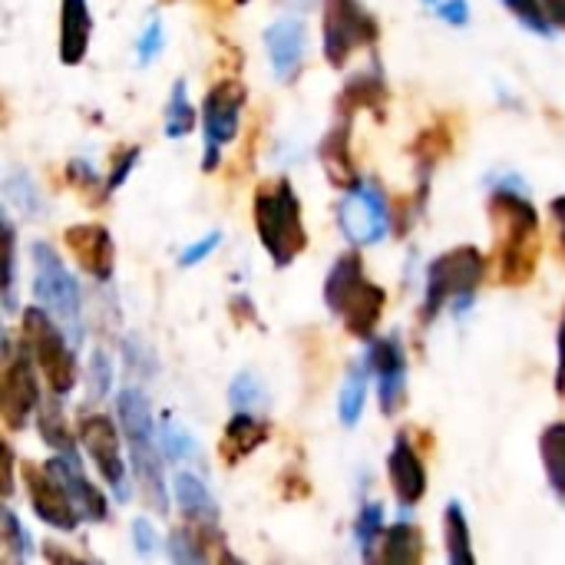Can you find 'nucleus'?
Wrapping results in <instances>:
<instances>
[{"instance_id": "obj_23", "label": "nucleus", "mask_w": 565, "mask_h": 565, "mask_svg": "<svg viewBox=\"0 0 565 565\" xmlns=\"http://www.w3.org/2000/svg\"><path fill=\"white\" fill-rule=\"evenodd\" d=\"M387 99V83L381 76V70H364L358 76H351V83L344 86L341 99H338V116H354L358 109H384Z\"/></svg>"}, {"instance_id": "obj_50", "label": "nucleus", "mask_w": 565, "mask_h": 565, "mask_svg": "<svg viewBox=\"0 0 565 565\" xmlns=\"http://www.w3.org/2000/svg\"><path fill=\"white\" fill-rule=\"evenodd\" d=\"M235 3H248V0H235Z\"/></svg>"}, {"instance_id": "obj_10", "label": "nucleus", "mask_w": 565, "mask_h": 565, "mask_svg": "<svg viewBox=\"0 0 565 565\" xmlns=\"http://www.w3.org/2000/svg\"><path fill=\"white\" fill-rule=\"evenodd\" d=\"M33 354L26 348H13L3 338V371H0V414L7 430H23L40 411V384L33 374Z\"/></svg>"}, {"instance_id": "obj_46", "label": "nucleus", "mask_w": 565, "mask_h": 565, "mask_svg": "<svg viewBox=\"0 0 565 565\" xmlns=\"http://www.w3.org/2000/svg\"><path fill=\"white\" fill-rule=\"evenodd\" d=\"M550 212H553V222H556L559 245H563V255H565V195H556V199L550 202Z\"/></svg>"}, {"instance_id": "obj_36", "label": "nucleus", "mask_w": 565, "mask_h": 565, "mask_svg": "<svg viewBox=\"0 0 565 565\" xmlns=\"http://www.w3.org/2000/svg\"><path fill=\"white\" fill-rule=\"evenodd\" d=\"M0 523H3V550L13 563H23L33 556V543H30V533L20 526L17 513L13 510H3L0 513Z\"/></svg>"}, {"instance_id": "obj_12", "label": "nucleus", "mask_w": 565, "mask_h": 565, "mask_svg": "<svg viewBox=\"0 0 565 565\" xmlns=\"http://www.w3.org/2000/svg\"><path fill=\"white\" fill-rule=\"evenodd\" d=\"M76 437L86 450V457L93 460V467L99 470V477L106 480V487L116 493V500H129L126 490V460L119 450V430L106 414H83Z\"/></svg>"}, {"instance_id": "obj_14", "label": "nucleus", "mask_w": 565, "mask_h": 565, "mask_svg": "<svg viewBox=\"0 0 565 565\" xmlns=\"http://www.w3.org/2000/svg\"><path fill=\"white\" fill-rule=\"evenodd\" d=\"M23 487H26V500H30V510L36 513V520H43L46 526H53L60 533L76 530L79 513H76L66 487L46 467L23 463Z\"/></svg>"}, {"instance_id": "obj_32", "label": "nucleus", "mask_w": 565, "mask_h": 565, "mask_svg": "<svg viewBox=\"0 0 565 565\" xmlns=\"http://www.w3.org/2000/svg\"><path fill=\"white\" fill-rule=\"evenodd\" d=\"M450 149H454V136H450L447 122H434L430 129H424L420 139H417V146H414V152L420 156V169H424V166L430 169V166H434L437 159H444Z\"/></svg>"}, {"instance_id": "obj_22", "label": "nucleus", "mask_w": 565, "mask_h": 565, "mask_svg": "<svg viewBox=\"0 0 565 565\" xmlns=\"http://www.w3.org/2000/svg\"><path fill=\"white\" fill-rule=\"evenodd\" d=\"M265 440H268V427L258 417H252V411H235V417L228 420V427L222 434L218 454L228 467H235L245 457H252Z\"/></svg>"}, {"instance_id": "obj_6", "label": "nucleus", "mask_w": 565, "mask_h": 565, "mask_svg": "<svg viewBox=\"0 0 565 565\" xmlns=\"http://www.w3.org/2000/svg\"><path fill=\"white\" fill-rule=\"evenodd\" d=\"M30 258H33V298H36V305L46 315H53L60 321V328L70 334V341L79 348L86 338L79 281L66 271L63 258L46 242H33Z\"/></svg>"}, {"instance_id": "obj_2", "label": "nucleus", "mask_w": 565, "mask_h": 565, "mask_svg": "<svg viewBox=\"0 0 565 565\" xmlns=\"http://www.w3.org/2000/svg\"><path fill=\"white\" fill-rule=\"evenodd\" d=\"M324 305L354 338L371 341L377 334V324H381V315L387 305V291L367 278L361 255L348 252L328 271Z\"/></svg>"}, {"instance_id": "obj_26", "label": "nucleus", "mask_w": 565, "mask_h": 565, "mask_svg": "<svg viewBox=\"0 0 565 565\" xmlns=\"http://www.w3.org/2000/svg\"><path fill=\"white\" fill-rule=\"evenodd\" d=\"M367 374H371L367 364H354L348 371V381H344L341 397H338V417H341L344 427H358V420L364 414V404H367Z\"/></svg>"}, {"instance_id": "obj_44", "label": "nucleus", "mask_w": 565, "mask_h": 565, "mask_svg": "<svg viewBox=\"0 0 565 565\" xmlns=\"http://www.w3.org/2000/svg\"><path fill=\"white\" fill-rule=\"evenodd\" d=\"M66 179H70L76 189H96V185H99V172L93 169V162H89V159H70V166H66ZM99 192H103V185H99Z\"/></svg>"}, {"instance_id": "obj_29", "label": "nucleus", "mask_w": 565, "mask_h": 565, "mask_svg": "<svg viewBox=\"0 0 565 565\" xmlns=\"http://www.w3.org/2000/svg\"><path fill=\"white\" fill-rule=\"evenodd\" d=\"M540 454H543V467L550 477V487L565 497V424H550L540 437Z\"/></svg>"}, {"instance_id": "obj_49", "label": "nucleus", "mask_w": 565, "mask_h": 565, "mask_svg": "<svg viewBox=\"0 0 565 565\" xmlns=\"http://www.w3.org/2000/svg\"><path fill=\"white\" fill-rule=\"evenodd\" d=\"M3 454H7V460H3V463H7V480H3V493H10V490H13V450L7 447Z\"/></svg>"}, {"instance_id": "obj_5", "label": "nucleus", "mask_w": 565, "mask_h": 565, "mask_svg": "<svg viewBox=\"0 0 565 565\" xmlns=\"http://www.w3.org/2000/svg\"><path fill=\"white\" fill-rule=\"evenodd\" d=\"M483 275H487V258L473 245H460V248L434 258L424 275L420 318L430 324L444 308H450L454 315H467L473 308Z\"/></svg>"}, {"instance_id": "obj_1", "label": "nucleus", "mask_w": 565, "mask_h": 565, "mask_svg": "<svg viewBox=\"0 0 565 565\" xmlns=\"http://www.w3.org/2000/svg\"><path fill=\"white\" fill-rule=\"evenodd\" d=\"M490 218L497 232L500 281L510 288L530 285L540 265V215L516 175H507L490 192Z\"/></svg>"}, {"instance_id": "obj_15", "label": "nucleus", "mask_w": 565, "mask_h": 565, "mask_svg": "<svg viewBox=\"0 0 565 565\" xmlns=\"http://www.w3.org/2000/svg\"><path fill=\"white\" fill-rule=\"evenodd\" d=\"M63 242L73 255V262L79 265V271L93 275L96 281H109L113 268H116V248H113V235L106 225L99 222H79L70 225L63 232Z\"/></svg>"}, {"instance_id": "obj_4", "label": "nucleus", "mask_w": 565, "mask_h": 565, "mask_svg": "<svg viewBox=\"0 0 565 565\" xmlns=\"http://www.w3.org/2000/svg\"><path fill=\"white\" fill-rule=\"evenodd\" d=\"M119 424L129 444V460H132V477L139 480L146 500L159 510L169 513V493L162 480V463H159V447H156V420H152V404L142 387H122L116 397Z\"/></svg>"}, {"instance_id": "obj_48", "label": "nucleus", "mask_w": 565, "mask_h": 565, "mask_svg": "<svg viewBox=\"0 0 565 565\" xmlns=\"http://www.w3.org/2000/svg\"><path fill=\"white\" fill-rule=\"evenodd\" d=\"M275 3H281L288 10H298V13H311V10H318L321 0H275Z\"/></svg>"}, {"instance_id": "obj_25", "label": "nucleus", "mask_w": 565, "mask_h": 565, "mask_svg": "<svg viewBox=\"0 0 565 565\" xmlns=\"http://www.w3.org/2000/svg\"><path fill=\"white\" fill-rule=\"evenodd\" d=\"M384 550H381V559L384 563H420L424 559V536L414 523H397L394 530L384 533Z\"/></svg>"}, {"instance_id": "obj_3", "label": "nucleus", "mask_w": 565, "mask_h": 565, "mask_svg": "<svg viewBox=\"0 0 565 565\" xmlns=\"http://www.w3.org/2000/svg\"><path fill=\"white\" fill-rule=\"evenodd\" d=\"M255 232L275 268H288L308 248V228L301 222V202L291 179L281 175L255 189Z\"/></svg>"}, {"instance_id": "obj_27", "label": "nucleus", "mask_w": 565, "mask_h": 565, "mask_svg": "<svg viewBox=\"0 0 565 565\" xmlns=\"http://www.w3.org/2000/svg\"><path fill=\"white\" fill-rule=\"evenodd\" d=\"M444 540H447V556H450V563H473L470 523H467V513H463V507H460L457 500L447 503V510H444Z\"/></svg>"}, {"instance_id": "obj_13", "label": "nucleus", "mask_w": 565, "mask_h": 565, "mask_svg": "<svg viewBox=\"0 0 565 565\" xmlns=\"http://www.w3.org/2000/svg\"><path fill=\"white\" fill-rule=\"evenodd\" d=\"M364 364L371 367V374L377 377V397H381V411L391 417L404 407L407 397V354H404V341L397 334L387 338H371L367 341V358Z\"/></svg>"}, {"instance_id": "obj_16", "label": "nucleus", "mask_w": 565, "mask_h": 565, "mask_svg": "<svg viewBox=\"0 0 565 565\" xmlns=\"http://www.w3.org/2000/svg\"><path fill=\"white\" fill-rule=\"evenodd\" d=\"M271 70L281 83H295L305 70V53H308V30L298 17H281L262 33Z\"/></svg>"}, {"instance_id": "obj_20", "label": "nucleus", "mask_w": 565, "mask_h": 565, "mask_svg": "<svg viewBox=\"0 0 565 565\" xmlns=\"http://www.w3.org/2000/svg\"><path fill=\"white\" fill-rule=\"evenodd\" d=\"M93 36V13L89 0H63L60 3V60L66 66H76L86 60Z\"/></svg>"}, {"instance_id": "obj_8", "label": "nucleus", "mask_w": 565, "mask_h": 565, "mask_svg": "<svg viewBox=\"0 0 565 565\" xmlns=\"http://www.w3.org/2000/svg\"><path fill=\"white\" fill-rule=\"evenodd\" d=\"M338 225L351 248H371L387 238L391 232V205L377 179H358L344 189L338 205Z\"/></svg>"}, {"instance_id": "obj_40", "label": "nucleus", "mask_w": 565, "mask_h": 565, "mask_svg": "<svg viewBox=\"0 0 565 565\" xmlns=\"http://www.w3.org/2000/svg\"><path fill=\"white\" fill-rule=\"evenodd\" d=\"M136 162H139V146H129V149H122V152L113 159V169H109V175H106V182H103V195H106V199L129 179V172L136 169Z\"/></svg>"}, {"instance_id": "obj_47", "label": "nucleus", "mask_w": 565, "mask_h": 565, "mask_svg": "<svg viewBox=\"0 0 565 565\" xmlns=\"http://www.w3.org/2000/svg\"><path fill=\"white\" fill-rule=\"evenodd\" d=\"M556 391L565 397V315L559 321V367H556Z\"/></svg>"}, {"instance_id": "obj_41", "label": "nucleus", "mask_w": 565, "mask_h": 565, "mask_svg": "<svg viewBox=\"0 0 565 565\" xmlns=\"http://www.w3.org/2000/svg\"><path fill=\"white\" fill-rule=\"evenodd\" d=\"M424 3L434 10V17H440L450 26H463L470 20V3L467 0H424Z\"/></svg>"}, {"instance_id": "obj_24", "label": "nucleus", "mask_w": 565, "mask_h": 565, "mask_svg": "<svg viewBox=\"0 0 565 565\" xmlns=\"http://www.w3.org/2000/svg\"><path fill=\"white\" fill-rule=\"evenodd\" d=\"M36 427L46 447H53V454H76V437L66 427L63 407H60V394L50 391V401L40 404L36 411Z\"/></svg>"}, {"instance_id": "obj_19", "label": "nucleus", "mask_w": 565, "mask_h": 565, "mask_svg": "<svg viewBox=\"0 0 565 565\" xmlns=\"http://www.w3.org/2000/svg\"><path fill=\"white\" fill-rule=\"evenodd\" d=\"M172 497L185 516V526H192L202 540L218 533V507L212 500V493L205 490V483L195 473H175L172 480Z\"/></svg>"}, {"instance_id": "obj_31", "label": "nucleus", "mask_w": 565, "mask_h": 565, "mask_svg": "<svg viewBox=\"0 0 565 565\" xmlns=\"http://www.w3.org/2000/svg\"><path fill=\"white\" fill-rule=\"evenodd\" d=\"M354 540L361 546V556L364 559H374V543L384 540V507L377 500H367L358 513V523H354Z\"/></svg>"}, {"instance_id": "obj_33", "label": "nucleus", "mask_w": 565, "mask_h": 565, "mask_svg": "<svg viewBox=\"0 0 565 565\" xmlns=\"http://www.w3.org/2000/svg\"><path fill=\"white\" fill-rule=\"evenodd\" d=\"M503 7L523 23V26H530L533 33H540V36H553V30H556V23L550 20V13H546V3L543 0H503Z\"/></svg>"}, {"instance_id": "obj_9", "label": "nucleus", "mask_w": 565, "mask_h": 565, "mask_svg": "<svg viewBox=\"0 0 565 565\" xmlns=\"http://www.w3.org/2000/svg\"><path fill=\"white\" fill-rule=\"evenodd\" d=\"M377 36H381V26L361 0H324L321 46L331 66H344L354 56V50L374 46Z\"/></svg>"}, {"instance_id": "obj_11", "label": "nucleus", "mask_w": 565, "mask_h": 565, "mask_svg": "<svg viewBox=\"0 0 565 565\" xmlns=\"http://www.w3.org/2000/svg\"><path fill=\"white\" fill-rule=\"evenodd\" d=\"M245 109V86L238 79H218L202 99V132H205V156L202 169L212 172L222 159V146L238 136Z\"/></svg>"}, {"instance_id": "obj_43", "label": "nucleus", "mask_w": 565, "mask_h": 565, "mask_svg": "<svg viewBox=\"0 0 565 565\" xmlns=\"http://www.w3.org/2000/svg\"><path fill=\"white\" fill-rule=\"evenodd\" d=\"M218 245H222V232L215 228V232H209L205 238H199L195 245H189V248L179 255V265H182V268H195V265H199V262H205Z\"/></svg>"}, {"instance_id": "obj_21", "label": "nucleus", "mask_w": 565, "mask_h": 565, "mask_svg": "<svg viewBox=\"0 0 565 565\" xmlns=\"http://www.w3.org/2000/svg\"><path fill=\"white\" fill-rule=\"evenodd\" d=\"M351 122H354V116H338V122L331 126V132L321 139V146H318V156H321V162H324V172H328V179L338 185V189H351L361 175H358V169H354V159H351V146H348V139H351Z\"/></svg>"}, {"instance_id": "obj_34", "label": "nucleus", "mask_w": 565, "mask_h": 565, "mask_svg": "<svg viewBox=\"0 0 565 565\" xmlns=\"http://www.w3.org/2000/svg\"><path fill=\"white\" fill-rule=\"evenodd\" d=\"M228 404L232 411H258L265 404V387L252 371L235 374L232 387H228Z\"/></svg>"}, {"instance_id": "obj_30", "label": "nucleus", "mask_w": 565, "mask_h": 565, "mask_svg": "<svg viewBox=\"0 0 565 565\" xmlns=\"http://www.w3.org/2000/svg\"><path fill=\"white\" fill-rule=\"evenodd\" d=\"M185 79H175L172 83V96H169V106H166V136L169 139H182L195 129V113L189 106V93H185Z\"/></svg>"}, {"instance_id": "obj_35", "label": "nucleus", "mask_w": 565, "mask_h": 565, "mask_svg": "<svg viewBox=\"0 0 565 565\" xmlns=\"http://www.w3.org/2000/svg\"><path fill=\"white\" fill-rule=\"evenodd\" d=\"M159 447H162V457H166V460H172V463L199 457V447H195V440H192L185 430H179V427H175L169 417L162 420V430H159Z\"/></svg>"}, {"instance_id": "obj_7", "label": "nucleus", "mask_w": 565, "mask_h": 565, "mask_svg": "<svg viewBox=\"0 0 565 565\" xmlns=\"http://www.w3.org/2000/svg\"><path fill=\"white\" fill-rule=\"evenodd\" d=\"M20 338H23V348L33 354L36 367L43 371L50 391L66 397L76 387V381H79V367H76V351L79 348L60 328V321L53 315H46L40 305H30L23 311Z\"/></svg>"}, {"instance_id": "obj_28", "label": "nucleus", "mask_w": 565, "mask_h": 565, "mask_svg": "<svg viewBox=\"0 0 565 565\" xmlns=\"http://www.w3.org/2000/svg\"><path fill=\"white\" fill-rule=\"evenodd\" d=\"M3 195H7V202H10L23 218H40V215L46 212L36 182H33L26 172H20V169H17V172H7V179H3Z\"/></svg>"}, {"instance_id": "obj_42", "label": "nucleus", "mask_w": 565, "mask_h": 565, "mask_svg": "<svg viewBox=\"0 0 565 565\" xmlns=\"http://www.w3.org/2000/svg\"><path fill=\"white\" fill-rule=\"evenodd\" d=\"M159 50H162V20H159V17H152V20H149V26H146V33H142V36H139V43H136L139 66H146L152 56H159Z\"/></svg>"}, {"instance_id": "obj_39", "label": "nucleus", "mask_w": 565, "mask_h": 565, "mask_svg": "<svg viewBox=\"0 0 565 565\" xmlns=\"http://www.w3.org/2000/svg\"><path fill=\"white\" fill-rule=\"evenodd\" d=\"M113 391V361L106 351H93L89 361V401H103Z\"/></svg>"}, {"instance_id": "obj_37", "label": "nucleus", "mask_w": 565, "mask_h": 565, "mask_svg": "<svg viewBox=\"0 0 565 565\" xmlns=\"http://www.w3.org/2000/svg\"><path fill=\"white\" fill-rule=\"evenodd\" d=\"M3 242H7V248H3V255H7V268H3V308H7V315H13L17 311V228H13V222L10 218H3Z\"/></svg>"}, {"instance_id": "obj_38", "label": "nucleus", "mask_w": 565, "mask_h": 565, "mask_svg": "<svg viewBox=\"0 0 565 565\" xmlns=\"http://www.w3.org/2000/svg\"><path fill=\"white\" fill-rule=\"evenodd\" d=\"M202 543H205V540H202L192 526L175 530V533L169 536V556H172V563H205L209 553L202 550Z\"/></svg>"}, {"instance_id": "obj_18", "label": "nucleus", "mask_w": 565, "mask_h": 565, "mask_svg": "<svg viewBox=\"0 0 565 565\" xmlns=\"http://www.w3.org/2000/svg\"><path fill=\"white\" fill-rule=\"evenodd\" d=\"M387 473H391L394 497L401 500L404 510H411V507H417L424 500V493H427V470H424V460L414 450L407 434L394 437V447H391V457H387Z\"/></svg>"}, {"instance_id": "obj_17", "label": "nucleus", "mask_w": 565, "mask_h": 565, "mask_svg": "<svg viewBox=\"0 0 565 565\" xmlns=\"http://www.w3.org/2000/svg\"><path fill=\"white\" fill-rule=\"evenodd\" d=\"M46 470L66 487V493H70V500H73V507H76L79 520H86V523H106L109 503H106V497L89 483V477L83 473L76 454H56V457L46 463Z\"/></svg>"}, {"instance_id": "obj_45", "label": "nucleus", "mask_w": 565, "mask_h": 565, "mask_svg": "<svg viewBox=\"0 0 565 565\" xmlns=\"http://www.w3.org/2000/svg\"><path fill=\"white\" fill-rule=\"evenodd\" d=\"M132 546H136V553L139 556H152L156 550H159V536H156V530H152V523L149 520H132Z\"/></svg>"}]
</instances>
